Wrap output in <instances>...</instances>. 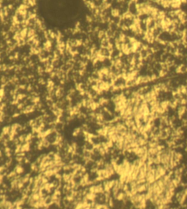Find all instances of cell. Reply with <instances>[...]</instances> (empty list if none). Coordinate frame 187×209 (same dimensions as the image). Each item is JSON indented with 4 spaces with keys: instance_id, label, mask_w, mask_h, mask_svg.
I'll list each match as a JSON object with an SVG mask.
<instances>
[{
    "instance_id": "1",
    "label": "cell",
    "mask_w": 187,
    "mask_h": 209,
    "mask_svg": "<svg viewBox=\"0 0 187 209\" xmlns=\"http://www.w3.org/2000/svg\"><path fill=\"white\" fill-rule=\"evenodd\" d=\"M85 10L83 0H39L38 12L48 24L67 27L76 23Z\"/></svg>"
},
{
    "instance_id": "3",
    "label": "cell",
    "mask_w": 187,
    "mask_h": 209,
    "mask_svg": "<svg viewBox=\"0 0 187 209\" xmlns=\"http://www.w3.org/2000/svg\"><path fill=\"white\" fill-rule=\"evenodd\" d=\"M146 22H147V26H148V29L149 30V31H152V30L154 29L157 26V23H156L155 18H150Z\"/></svg>"
},
{
    "instance_id": "2",
    "label": "cell",
    "mask_w": 187,
    "mask_h": 209,
    "mask_svg": "<svg viewBox=\"0 0 187 209\" xmlns=\"http://www.w3.org/2000/svg\"><path fill=\"white\" fill-rule=\"evenodd\" d=\"M128 13L129 14H130L131 15L136 17V18L139 15L138 5L137 3L136 0H132V2L129 3Z\"/></svg>"
}]
</instances>
